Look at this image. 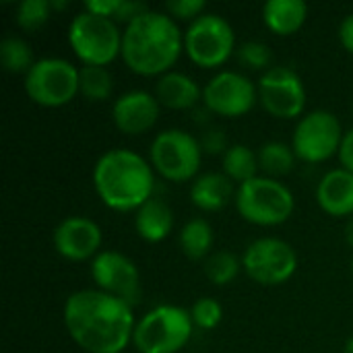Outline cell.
Here are the masks:
<instances>
[{
  "label": "cell",
  "instance_id": "cell-1",
  "mask_svg": "<svg viewBox=\"0 0 353 353\" xmlns=\"http://www.w3.org/2000/svg\"><path fill=\"white\" fill-rule=\"evenodd\" d=\"M62 323L72 343L85 353H122L132 343L134 308L99 290L72 292L62 308Z\"/></svg>",
  "mask_w": 353,
  "mask_h": 353
},
{
  "label": "cell",
  "instance_id": "cell-2",
  "mask_svg": "<svg viewBox=\"0 0 353 353\" xmlns=\"http://www.w3.org/2000/svg\"><path fill=\"white\" fill-rule=\"evenodd\" d=\"M184 54V31L165 10H145L122 29V62L139 77H163Z\"/></svg>",
  "mask_w": 353,
  "mask_h": 353
},
{
  "label": "cell",
  "instance_id": "cell-3",
  "mask_svg": "<svg viewBox=\"0 0 353 353\" xmlns=\"http://www.w3.org/2000/svg\"><path fill=\"white\" fill-rule=\"evenodd\" d=\"M97 199L112 211L134 213L155 192V170L149 159L132 149H110L93 165L91 174Z\"/></svg>",
  "mask_w": 353,
  "mask_h": 353
},
{
  "label": "cell",
  "instance_id": "cell-4",
  "mask_svg": "<svg viewBox=\"0 0 353 353\" xmlns=\"http://www.w3.org/2000/svg\"><path fill=\"white\" fill-rule=\"evenodd\" d=\"M190 310L176 304L153 306L137 321L132 347L139 353H180L192 339Z\"/></svg>",
  "mask_w": 353,
  "mask_h": 353
},
{
  "label": "cell",
  "instance_id": "cell-5",
  "mask_svg": "<svg viewBox=\"0 0 353 353\" xmlns=\"http://www.w3.org/2000/svg\"><path fill=\"white\" fill-rule=\"evenodd\" d=\"M234 205L244 221L259 228L283 225L296 211L294 192L281 180L263 174L238 186Z\"/></svg>",
  "mask_w": 353,
  "mask_h": 353
},
{
  "label": "cell",
  "instance_id": "cell-6",
  "mask_svg": "<svg viewBox=\"0 0 353 353\" xmlns=\"http://www.w3.org/2000/svg\"><path fill=\"white\" fill-rule=\"evenodd\" d=\"M68 46L81 66H110L122 54V29L114 19L81 10L68 25Z\"/></svg>",
  "mask_w": 353,
  "mask_h": 353
},
{
  "label": "cell",
  "instance_id": "cell-7",
  "mask_svg": "<svg viewBox=\"0 0 353 353\" xmlns=\"http://www.w3.org/2000/svg\"><path fill=\"white\" fill-rule=\"evenodd\" d=\"M201 141L182 128H168L155 134L149 147V163L157 176L168 182L182 184L201 176L203 163Z\"/></svg>",
  "mask_w": 353,
  "mask_h": 353
},
{
  "label": "cell",
  "instance_id": "cell-8",
  "mask_svg": "<svg viewBox=\"0 0 353 353\" xmlns=\"http://www.w3.org/2000/svg\"><path fill=\"white\" fill-rule=\"evenodd\" d=\"M236 50L234 27L217 12H205L184 29V54L203 70L221 68Z\"/></svg>",
  "mask_w": 353,
  "mask_h": 353
},
{
  "label": "cell",
  "instance_id": "cell-9",
  "mask_svg": "<svg viewBox=\"0 0 353 353\" xmlns=\"http://www.w3.org/2000/svg\"><path fill=\"white\" fill-rule=\"evenodd\" d=\"M25 95L41 108H64L79 95V66L66 58H39L23 77Z\"/></svg>",
  "mask_w": 353,
  "mask_h": 353
},
{
  "label": "cell",
  "instance_id": "cell-10",
  "mask_svg": "<svg viewBox=\"0 0 353 353\" xmlns=\"http://www.w3.org/2000/svg\"><path fill=\"white\" fill-rule=\"evenodd\" d=\"M345 130L341 120L329 110L306 112L292 134V149L304 163L319 165L339 155Z\"/></svg>",
  "mask_w": 353,
  "mask_h": 353
},
{
  "label": "cell",
  "instance_id": "cell-11",
  "mask_svg": "<svg viewBox=\"0 0 353 353\" xmlns=\"http://www.w3.org/2000/svg\"><path fill=\"white\" fill-rule=\"evenodd\" d=\"M300 259L296 248L275 236L252 240L242 254V269L250 281L265 288L288 283L298 271Z\"/></svg>",
  "mask_w": 353,
  "mask_h": 353
},
{
  "label": "cell",
  "instance_id": "cell-12",
  "mask_svg": "<svg viewBox=\"0 0 353 353\" xmlns=\"http://www.w3.org/2000/svg\"><path fill=\"white\" fill-rule=\"evenodd\" d=\"M259 103L277 120H300L306 114V85L292 66H273L261 74Z\"/></svg>",
  "mask_w": 353,
  "mask_h": 353
},
{
  "label": "cell",
  "instance_id": "cell-13",
  "mask_svg": "<svg viewBox=\"0 0 353 353\" xmlns=\"http://www.w3.org/2000/svg\"><path fill=\"white\" fill-rule=\"evenodd\" d=\"M256 103V83L238 70H219L203 87V105L219 118H242Z\"/></svg>",
  "mask_w": 353,
  "mask_h": 353
},
{
  "label": "cell",
  "instance_id": "cell-14",
  "mask_svg": "<svg viewBox=\"0 0 353 353\" xmlns=\"http://www.w3.org/2000/svg\"><path fill=\"white\" fill-rule=\"evenodd\" d=\"M89 273H91V281L95 283V290L120 298L132 308L141 304L143 298L141 273L130 256L118 250H101L91 261Z\"/></svg>",
  "mask_w": 353,
  "mask_h": 353
},
{
  "label": "cell",
  "instance_id": "cell-15",
  "mask_svg": "<svg viewBox=\"0 0 353 353\" xmlns=\"http://www.w3.org/2000/svg\"><path fill=\"white\" fill-rule=\"evenodd\" d=\"M52 244H54V250L64 261H70V263L93 261L101 252L103 232L99 223L89 217L70 215L54 228Z\"/></svg>",
  "mask_w": 353,
  "mask_h": 353
},
{
  "label": "cell",
  "instance_id": "cell-16",
  "mask_svg": "<svg viewBox=\"0 0 353 353\" xmlns=\"http://www.w3.org/2000/svg\"><path fill=\"white\" fill-rule=\"evenodd\" d=\"M161 114L157 97L145 89H132L118 95L112 103V122L126 137H141L149 132Z\"/></svg>",
  "mask_w": 353,
  "mask_h": 353
},
{
  "label": "cell",
  "instance_id": "cell-17",
  "mask_svg": "<svg viewBox=\"0 0 353 353\" xmlns=\"http://www.w3.org/2000/svg\"><path fill=\"white\" fill-rule=\"evenodd\" d=\"M316 203L335 219L353 217V174L343 168L329 170L316 184Z\"/></svg>",
  "mask_w": 353,
  "mask_h": 353
},
{
  "label": "cell",
  "instance_id": "cell-18",
  "mask_svg": "<svg viewBox=\"0 0 353 353\" xmlns=\"http://www.w3.org/2000/svg\"><path fill=\"white\" fill-rule=\"evenodd\" d=\"M153 95L157 97L161 108L174 112H192L203 103V87H199V83L190 74L180 70H170L168 74L159 77Z\"/></svg>",
  "mask_w": 353,
  "mask_h": 353
},
{
  "label": "cell",
  "instance_id": "cell-19",
  "mask_svg": "<svg viewBox=\"0 0 353 353\" xmlns=\"http://www.w3.org/2000/svg\"><path fill=\"white\" fill-rule=\"evenodd\" d=\"M236 184L223 172H205L190 182V203L203 213H219L236 199Z\"/></svg>",
  "mask_w": 353,
  "mask_h": 353
},
{
  "label": "cell",
  "instance_id": "cell-20",
  "mask_svg": "<svg viewBox=\"0 0 353 353\" xmlns=\"http://www.w3.org/2000/svg\"><path fill=\"white\" fill-rule=\"evenodd\" d=\"M134 232L147 244H159L174 232V211L163 199H149L134 211Z\"/></svg>",
  "mask_w": 353,
  "mask_h": 353
},
{
  "label": "cell",
  "instance_id": "cell-21",
  "mask_svg": "<svg viewBox=\"0 0 353 353\" xmlns=\"http://www.w3.org/2000/svg\"><path fill=\"white\" fill-rule=\"evenodd\" d=\"M265 27L279 37L298 33L308 19V4L304 0H269L261 8Z\"/></svg>",
  "mask_w": 353,
  "mask_h": 353
},
{
  "label": "cell",
  "instance_id": "cell-22",
  "mask_svg": "<svg viewBox=\"0 0 353 353\" xmlns=\"http://www.w3.org/2000/svg\"><path fill=\"white\" fill-rule=\"evenodd\" d=\"M178 246L188 261L205 263L213 254V246H215L213 225L205 217L188 219L178 232Z\"/></svg>",
  "mask_w": 353,
  "mask_h": 353
},
{
  "label": "cell",
  "instance_id": "cell-23",
  "mask_svg": "<svg viewBox=\"0 0 353 353\" xmlns=\"http://www.w3.org/2000/svg\"><path fill=\"white\" fill-rule=\"evenodd\" d=\"M221 172L238 186L261 176L256 151L244 143H232L221 157Z\"/></svg>",
  "mask_w": 353,
  "mask_h": 353
},
{
  "label": "cell",
  "instance_id": "cell-24",
  "mask_svg": "<svg viewBox=\"0 0 353 353\" xmlns=\"http://www.w3.org/2000/svg\"><path fill=\"white\" fill-rule=\"evenodd\" d=\"M259 155V168L263 172V176L267 178H283L288 176L294 168H296V153L292 149V143H283V141H267L259 147L256 151Z\"/></svg>",
  "mask_w": 353,
  "mask_h": 353
},
{
  "label": "cell",
  "instance_id": "cell-25",
  "mask_svg": "<svg viewBox=\"0 0 353 353\" xmlns=\"http://www.w3.org/2000/svg\"><path fill=\"white\" fill-rule=\"evenodd\" d=\"M114 93V77L105 66H81L79 68V95L87 101H108Z\"/></svg>",
  "mask_w": 353,
  "mask_h": 353
},
{
  "label": "cell",
  "instance_id": "cell-26",
  "mask_svg": "<svg viewBox=\"0 0 353 353\" xmlns=\"http://www.w3.org/2000/svg\"><path fill=\"white\" fill-rule=\"evenodd\" d=\"M35 56L31 46L19 35H6L0 41V64L10 74H27L35 64Z\"/></svg>",
  "mask_w": 353,
  "mask_h": 353
},
{
  "label": "cell",
  "instance_id": "cell-27",
  "mask_svg": "<svg viewBox=\"0 0 353 353\" xmlns=\"http://www.w3.org/2000/svg\"><path fill=\"white\" fill-rule=\"evenodd\" d=\"M242 269V256H236L230 250H215L205 261V277L215 288H225L240 275Z\"/></svg>",
  "mask_w": 353,
  "mask_h": 353
},
{
  "label": "cell",
  "instance_id": "cell-28",
  "mask_svg": "<svg viewBox=\"0 0 353 353\" xmlns=\"http://www.w3.org/2000/svg\"><path fill=\"white\" fill-rule=\"evenodd\" d=\"M52 0H23L17 6L14 21L21 31L25 33H35L39 31L52 17Z\"/></svg>",
  "mask_w": 353,
  "mask_h": 353
},
{
  "label": "cell",
  "instance_id": "cell-29",
  "mask_svg": "<svg viewBox=\"0 0 353 353\" xmlns=\"http://www.w3.org/2000/svg\"><path fill=\"white\" fill-rule=\"evenodd\" d=\"M236 58L238 62L248 68V70H259V72H267L273 62V54H271V48L265 43V41H259V39H248V41H242L236 50Z\"/></svg>",
  "mask_w": 353,
  "mask_h": 353
},
{
  "label": "cell",
  "instance_id": "cell-30",
  "mask_svg": "<svg viewBox=\"0 0 353 353\" xmlns=\"http://www.w3.org/2000/svg\"><path fill=\"white\" fill-rule=\"evenodd\" d=\"M190 319L194 323V329L201 331H213L219 327L221 319H223V308L215 298H199L192 306H190Z\"/></svg>",
  "mask_w": 353,
  "mask_h": 353
},
{
  "label": "cell",
  "instance_id": "cell-31",
  "mask_svg": "<svg viewBox=\"0 0 353 353\" xmlns=\"http://www.w3.org/2000/svg\"><path fill=\"white\" fill-rule=\"evenodd\" d=\"M163 10L176 21V23H192L201 14L207 12V2L205 0H170L165 2Z\"/></svg>",
  "mask_w": 353,
  "mask_h": 353
},
{
  "label": "cell",
  "instance_id": "cell-32",
  "mask_svg": "<svg viewBox=\"0 0 353 353\" xmlns=\"http://www.w3.org/2000/svg\"><path fill=\"white\" fill-rule=\"evenodd\" d=\"M199 141H201L203 153H207V155H221L223 157V153L230 149L225 130L217 128V126H207Z\"/></svg>",
  "mask_w": 353,
  "mask_h": 353
},
{
  "label": "cell",
  "instance_id": "cell-33",
  "mask_svg": "<svg viewBox=\"0 0 353 353\" xmlns=\"http://www.w3.org/2000/svg\"><path fill=\"white\" fill-rule=\"evenodd\" d=\"M145 10H149V6H147V4H143V2L120 0V6H118V12H116L114 21H116L118 25H120V23L128 25L130 21H134L137 17H141Z\"/></svg>",
  "mask_w": 353,
  "mask_h": 353
},
{
  "label": "cell",
  "instance_id": "cell-34",
  "mask_svg": "<svg viewBox=\"0 0 353 353\" xmlns=\"http://www.w3.org/2000/svg\"><path fill=\"white\" fill-rule=\"evenodd\" d=\"M118 6H120V0H91V2H85L83 4V10L93 12L97 17L114 19L116 12H118Z\"/></svg>",
  "mask_w": 353,
  "mask_h": 353
},
{
  "label": "cell",
  "instance_id": "cell-35",
  "mask_svg": "<svg viewBox=\"0 0 353 353\" xmlns=\"http://www.w3.org/2000/svg\"><path fill=\"white\" fill-rule=\"evenodd\" d=\"M339 168L347 170L350 174H353V128H350L341 141V149H339Z\"/></svg>",
  "mask_w": 353,
  "mask_h": 353
},
{
  "label": "cell",
  "instance_id": "cell-36",
  "mask_svg": "<svg viewBox=\"0 0 353 353\" xmlns=\"http://www.w3.org/2000/svg\"><path fill=\"white\" fill-rule=\"evenodd\" d=\"M339 43L343 46V50H347V54L353 56V12L347 17H343V21L339 23Z\"/></svg>",
  "mask_w": 353,
  "mask_h": 353
},
{
  "label": "cell",
  "instance_id": "cell-37",
  "mask_svg": "<svg viewBox=\"0 0 353 353\" xmlns=\"http://www.w3.org/2000/svg\"><path fill=\"white\" fill-rule=\"evenodd\" d=\"M343 238H345L347 246H352V248H353V217H352V219H347V225H345Z\"/></svg>",
  "mask_w": 353,
  "mask_h": 353
},
{
  "label": "cell",
  "instance_id": "cell-38",
  "mask_svg": "<svg viewBox=\"0 0 353 353\" xmlns=\"http://www.w3.org/2000/svg\"><path fill=\"white\" fill-rule=\"evenodd\" d=\"M343 353H353V335L345 341V347H343Z\"/></svg>",
  "mask_w": 353,
  "mask_h": 353
},
{
  "label": "cell",
  "instance_id": "cell-39",
  "mask_svg": "<svg viewBox=\"0 0 353 353\" xmlns=\"http://www.w3.org/2000/svg\"><path fill=\"white\" fill-rule=\"evenodd\" d=\"M352 275H353V259H352Z\"/></svg>",
  "mask_w": 353,
  "mask_h": 353
}]
</instances>
